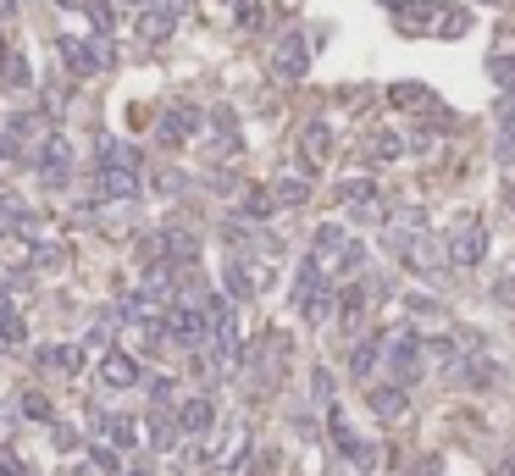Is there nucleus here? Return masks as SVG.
<instances>
[{
    "instance_id": "nucleus-32",
    "label": "nucleus",
    "mask_w": 515,
    "mask_h": 476,
    "mask_svg": "<svg viewBox=\"0 0 515 476\" xmlns=\"http://www.w3.org/2000/svg\"><path fill=\"white\" fill-rule=\"evenodd\" d=\"M466 28H471V12H460V6H455V12H438V28H432V34H449V39H460Z\"/></svg>"
},
{
    "instance_id": "nucleus-13",
    "label": "nucleus",
    "mask_w": 515,
    "mask_h": 476,
    "mask_svg": "<svg viewBox=\"0 0 515 476\" xmlns=\"http://www.w3.org/2000/svg\"><path fill=\"white\" fill-rule=\"evenodd\" d=\"M438 12H444V0H399L394 23L405 34H427V28H438Z\"/></svg>"
},
{
    "instance_id": "nucleus-38",
    "label": "nucleus",
    "mask_w": 515,
    "mask_h": 476,
    "mask_svg": "<svg viewBox=\"0 0 515 476\" xmlns=\"http://www.w3.org/2000/svg\"><path fill=\"white\" fill-rule=\"evenodd\" d=\"M150 399H156V405H172V377H156V382H150Z\"/></svg>"
},
{
    "instance_id": "nucleus-11",
    "label": "nucleus",
    "mask_w": 515,
    "mask_h": 476,
    "mask_svg": "<svg viewBox=\"0 0 515 476\" xmlns=\"http://www.w3.org/2000/svg\"><path fill=\"white\" fill-rule=\"evenodd\" d=\"M139 377H144V366L128 349H106V355H100V388L122 393V388H139Z\"/></svg>"
},
{
    "instance_id": "nucleus-12",
    "label": "nucleus",
    "mask_w": 515,
    "mask_h": 476,
    "mask_svg": "<svg viewBox=\"0 0 515 476\" xmlns=\"http://www.w3.org/2000/svg\"><path fill=\"white\" fill-rule=\"evenodd\" d=\"M327 432H333V443H338V454H344L349 465H355V471H366V465L377 460V449L366 438H355V432H349V421L338 416V410H327Z\"/></svg>"
},
{
    "instance_id": "nucleus-20",
    "label": "nucleus",
    "mask_w": 515,
    "mask_h": 476,
    "mask_svg": "<svg viewBox=\"0 0 515 476\" xmlns=\"http://www.w3.org/2000/svg\"><path fill=\"white\" fill-rule=\"evenodd\" d=\"M388 106H394V111H427L432 89L427 84H394V89H388Z\"/></svg>"
},
{
    "instance_id": "nucleus-17",
    "label": "nucleus",
    "mask_w": 515,
    "mask_h": 476,
    "mask_svg": "<svg viewBox=\"0 0 515 476\" xmlns=\"http://www.w3.org/2000/svg\"><path fill=\"white\" fill-rule=\"evenodd\" d=\"M377 360H383V333H366L355 349H349V371H355V377H372Z\"/></svg>"
},
{
    "instance_id": "nucleus-16",
    "label": "nucleus",
    "mask_w": 515,
    "mask_h": 476,
    "mask_svg": "<svg viewBox=\"0 0 515 476\" xmlns=\"http://www.w3.org/2000/svg\"><path fill=\"white\" fill-rule=\"evenodd\" d=\"M200 128H205V117H200V106H189V100L167 106V117H161V139H194Z\"/></svg>"
},
{
    "instance_id": "nucleus-34",
    "label": "nucleus",
    "mask_w": 515,
    "mask_h": 476,
    "mask_svg": "<svg viewBox=\"0 0 515 476\" xmlns=\"http://www.w3.org/2000/svg\"><path fill=\"white\" fill-rule=\"evenodd\" d=\"M150 438H156V449H172V443H178V432H172L167 416H156V421H150Z\"/></svg>"
},
{
    "instance_id": "nucleus-37",
    "label": "nucleus",
    "mask_w": 515,
    "mask_h": 476,
    "mask_svg": "<svg viewBox=\"0 0 515 476\" xmlns=\"http://www.w3.org/2000/svg\"><path fill=\"white\" fill-rule=\"evenodd\" d=\"M0 476H28V471H23V460H17L12 449H0Z\"/></svg>"
},
{
    "instance_id": "nucleus-3",
    "label": "nucleus",
    "mask_w": 515,
    "mask_h": 476,
    "mask_svg": "<svg viewBox=\"0 0 515 476\" xmlns=\"http://www.w3.org/2000/svg\"><path fill=\"white\" fill-rule=\"evenodd\" d=\"M311 261L322 266V272H360L366 250H360V238H349L338 222H322L311 233Z\"/></svg>"
},
{
    "instance_id": "nucleus-35",
    "label": "nucleus",
    "mask_w": 515,
    "mask_h": 476,
    "mask_svg": "<svg viewBox=\"0 0 515 476\" xmlns=\"http://www.w3.org/2000/svg\"><path fill=\"white\" fill-rule=\"evenodd\" d=\"M89 460H95V465H100V471H106V476L117 471V454H111L106 443H89Z\"/></svg>"
},
{
    "instance_id": "nucleus-6",
    "label": "nucleus",
    "mask_w": 515,
    "mask_h": 476,
    "mask_svg": "<svg viewBox=\"0 0 515 476\" xmlns=\"http://www.w3.org/2000/svg\"><path fill=\"white\" fill-rule=\"evenodd\" d=\"M444 255H449V266H482V255H488V222L482 216H460L455 222V233L444 238Z\"/></svg>"
},
{
    "instance_id": "nucleus-5",
    "label": "nucleus",
    "mask_w": 515,
    "mask_h": 476,
    "mask_svg": "<svg viewBox=\"0 0 515 476\" xmlns=\"http://www.w3.org/2000/svg\"><path fill=\"white\" fill-rule=\"evenodd\" d=\"M161 333H167V344H178V349H205V338H211V322H205L200 305L178 299V305H167V316H161Z\"/></svg>"
},
{
    "instance_id": "nucleus-43",
    "label": "nucleus",
    "mask_w": 515,
    "mask_h": 476,
    "mask_svg": "<svg viewBox=\"0 0 515 476\" xmlns=\"http://www.w3.org/2000/svg\"><path fill=\"white\" fill-rule=\"evenodd\" d=\"M133 476H150V471H144V465H133Z\"/></svg>"
},
{
    "instance_id": "nucleus-30",
    "label": "nucleus",
    "mask_w": 515,
    "mask_h": 476,
    "mask_svg": "<svg viewBox=\"0 0 515 476\" xmlns=\"http://www.w3.org/2000/svg\"><path fill=\"white\" fill-rule=\"evenodd\" d=\"M272 211H277L272 189H244V216H250V222H266Z\"/></svg>"
},
{
    "instance_id": "nucleus-29",
    "label": "nucleus",
    "mask_w": 515,
    "mask_h": 476,
    "mask_svg": "<svg viewBox=\"0 0 515 476\" xmlns=\"http://www.w3.org/2000/svg\"><path fill=\"white\" fill-rule=\"evenodd\" d=\"M338 200H344V205H366V200H377V183L372 178H344V183H338Z\"/></svg>"
},
{
    "instance_id": "nucleus-27",
    "label": "nucleus",
    "mask_w": 515,
    "mask_h": 476,
    "mask_svg": "<svg viewBox=\"0 0 515 476\" xmlns=\"http://www.w3.org/2000/svg\"><path fill=\"white\" fill-rule=\"evenodd\" d=\"M360 310H366V283H349V288H338V316H344L349 327L360 322Z\"/></svg>"
},
{
    "instance_id": "nucleus-36",
    "label": "nucleus",
    "mask_w": 515,
    "mask_h": 476,
    "mask_svg": "<svg viewBox=\"0 0 515 476\" xmlns=\"http://www.w3.org/2000/svg\"><path fill=\"white\" fill-rule=\"evenodd\" d=\"M261 23V0H239V28H255Z\"/></svg>"
},
{
    "instance_id": "nucleus-2",
    "label": "nucleus",
    "mask_w": 515,
    "mask_h": 476,
    "mask_svg": "<svg viewBox=\"0 0 515 476\" xmlns=\"http://www.w3.org/2000/svg\"><path fill=\"white\" fill-rule=\"evenodd\" d=\"M383 366H388V382H399V388H416L427 377V349H421V338L410 327L383 333Z\"/></svg>"
},
{
    "instance_id": "nucleus-4",
    "label": "nucleus",
    "mask_w": 515,
    "mask_h": 476,
    "mask_svg": "<svg viewBox=\"0 0 515 476\" xmlns=\"http://www.w3.org/2000/svg\"><path fill=\"white\" fill-rule=\"evenodd\" d=\"M294 310H300L305 322H327L333 316V283H327V272L305 255L300 272H294Z\"/></svg>"
},
{
    "instance_id": "nucleus-22",
    "label": "nucleus",
    "mask_w": 515,
    "mask_h": 476,
    "mask_svg": "<svg viewBox=\"0 0 515 476\" xmlns=\"http://www.w3.org/2000/svg\"><path fill=\"white\" fill-rule=\"evenodd\" d=\"M28 344V327H23V316H17L6 299H0V349H23Z\"/></svg>"
},
{
    "instance_id": "nucleus-15",
    "label": "nucleus",
    "mask_w": 515,
    "mask_h": 476,
    "mask_svg": "<svg viewBox=\"0 0 515 476\" xmlns=\"http://www.w3.org/2000/svg\"><path fill=\"white\" fill-rule=\"evenodd\" d=\"M211 427H216V405L205 399V393H194V399H183V405H178V432H189V438H205Z\"/></svg>"
},
{
    "instance_id": "nucleus-39",
    "label": "nucleus",
    "mask_w": 515,
    "mask_h": 476,
    "mask_svg": "<svg viewBox=\"0 0 515 476\" xmlns=\"http://www.w3.org/2000/svg\"><path fill=\"white\" fill-rule=\"evenodd\" d=\"M504 155H515V106L504 111Z\"/></svg>"
},
{
    "instance_id": "nucleus-8",
    "label": "nucleus",
    "mask_w": 515,
    "mask_h": 476,
    "mask_svg": "<svg viewBox=\"0 0 515 476\" xmlns=\"http://www.w3.org/2000/svg\"><path fill=\"white\" fill-rule=\"evenodd\" d=\"M272 72L283 78V84H300L305 72H311V34H305V28H288V34L277 39V50H272Z\"/></svg>"
},
{
    "instance_id": "nucleus-40",
    "label": "nucleus",
    "mask_w": 515,
    "mask_h": 476,
    "mask_svg": "<svg viewBox=\"0 0 515 476\" xmlns=\"http://www.w3.org/2000/svg\"><path fill=\"white\" fill-rule=\"evenodd\" d=\"M499 305H515V277H504V283H499Z\"/></svg>"
},
{
    "instance_id": "nucleus-44",
    "label": "nucleus",
    "mask_w": 515,
    "mask_h": 476,
    "mask_svg": "<svg viewBox=\"0 0 515 476\" xmlns=\"http://www.w3.org/2000/svg\"><path fill=\"white\" fill-rule=\"evenodd\" d=\"M421 476H438V465H427V471H421Z\"/></svg>"
},
{
    "instance_id": "nucleus-28",
    "label": "nucleus",
    "mask_w": 515,
    "mask_h": 476,
    "mask_svg": "<svg viewBox=\"0 0 515 476\" xmlns=\"http://www.w3.org/2000/svg\"><path fill=\"white\" fill-rule=\"evenodd\" d=\"M100 427H106V438L117 443V449H133V443H139V427H133L128 416H100Z\"/></svg>"
},
{
    "instance_id": "nucleus-26",
    "label": "nucleus",
    "mask_w": 515,
    "mask_h": 476,
    "mask_svg": "<svg viewBox=\"0 0 515 476\" xmlns=\"http://www.w3.org/2000/svg\"><path fill=\"white\" fill-rule=\"evenodd\" d=\"M100 161H117V167H144V155L128 139H100Z\"/></svg>"
},
{
    "instance_id": "nucleus-14",
    "label": "nucleus",
    "mask_w": 515,
    "mask_h": 476,
    "mask_svg": "<svg viewBox=\"0 0 515 476\" xmlns=\"http://www.w3.org/2000/svg\"><path fill=\"white\" fill-rule=\"evenodd\" d=\"M366 405H372V416L399 421L410 410V388H399V382H377V388H366Z\"/></svg>"
},
{
    "instance_id": "nucleus-19",
    "label": "nucleus",
    "mask_w": 515,
    "mask_h": 476,
    "mask_svg": "<svg viewBox=\"0 0 515 476\" xmlns=\"http://www.w3.org/2000/svg\"><path fill=\"white\" fill-rule=\"evenodd\" d=\"M0 84H6V89H28V84H34L23 50H0Z\"/></svg>"
},
{
    "instance_id": "nucleus-9",
    "label": "nucleus",
    "mask_w": 515,
    "mask_h": 476,
    "mask_svg": "<svg viewBox=\"0 0 515 476\" xmlns=\"http://www.w3.org/2000/svg\"><path fill=\"white\" fill-rule=\"evenodd\" d=\"M139 167H117V161H95V194L100 200H139Z\"/></svg>"
},
{
    "instance_id": "nucleus-41",
    "label": "nucleus",
    "mask_w": 515,
    "mask_h": 476,
    "mask_svg": "<svg viewBox=\"0 0 515 476\" xmlns=\"http://www.w3.org/2000/svg\"><path fill=\"white\" fill-rule=\"evenodd\" d=\"M17 12V0H0V17H12Z\"/></svg>"
},
{
    "instance_id": "nucleus-31",
    "label": "nucleus",
    "mask_w": 515,
    "mask_h": 476,
    "mask_svg": "<svg viewBox=\"0 0 515 476\" xmlns=\"http://www.w3.org/2000/svg\"><path fill=\"white\" fill-rule=\"evenodd\" d=\"M399 155H405V139H399V133H377V139H372V161H377V167H388V161H399Z\"/></svg>"
},
{
    "instance_id": "nucleus-21",
    "label": "nucleus",
    "mask_w": 515,
    "mask_h": 476,
    "mask_svg": "<svg viewBox=\"0 0 515 476\" xmlns=\"http://www.w3.org/2000/svg\"><path fill=\"white\" fill-rule=\"evenodd\" d=\"M300 150H305V167L327 161V150H333V133H327V122H311V128L300 133Z\"/></svg>"
},
{
    "instance_id": "nucleus-18",
    "label": "nucleus",
    "mask_w": 515,
    "mask_h": 476,
    "mask_svg": "<svg viewBox=\"0 0 515 476\" xmlns=\"http://www.w3.org/2000/svg\"><path fill=\"white\" fill-rule=\"evenodd\" d=\"M222 283H228V299H255V266L250 261H228L222 266Z\"/></svg>"
},
{
    "instance_id": "nucleus-10",
    "label": "nucleus",
    "mask_w": 515,
    "mask_h": 476,
    "mask_svg": "<svg viewBox=\"0 0 515 476\" xmlns=\"http://www.w3.org/2000/svg\"><path fill=\"white\" fill-rule=\"evenodd\" d=\"M178 17H183V0H150L139 12V39L144 45H161V39H172V28H178Z\"/></svg>"
},
{
    "instance_id": "nucleus-33",
    "label": "nucleus",
    "mask_w": 515,
    "mask_h": 476,
    "mask_svg": "<svg viewBox=\"0 0 515 476\" xmlns=\"http://www.w3.org/2000/svg\"><path fill=\"white\" fill-rule=\"evenodd\" d=\"M23 416L28 421H50V399L45 393H23Z\"/></svg>"
},
{
    "instance_id": "nucleus-1",
    "label": "nucleus",
    "mask_w": 515,
    "mask_h": 476,
    "mask_svg": "<svg viewBox=\"0 0 515 476\" xmlns=\"http://www.w3.org/2000/svg\"><path fill=\"white\" fill-rule=\"evenodd\" d=\"M388 250H394V261L399 266H410V272H421V277H432V272H444V238H432L427 233V216L421 211H405L394 222V233H388Z\"/></svg>"
},
{
    "instance_id": "nucleus-23",
    "label": "nucleus",
    "mask_w": 515,
    "mask_h": 476,
    "mask_svg": "<svg viewBox=\"0 0 515 476\" xmlns=\"http://www.w3.org/2000/svg\"><path fill=\"white\" fill-rule=\"evenodd\" d=\"M39 366H56V371H84V344H56L39 355Z\"/></svg>"
},
{
    "instance_id": "nucleus-7",
    "label": "nucleus",
    "mask_w": 515,
    "mask_h": 476,
    "mask_svg": "<svg viewBox=\"0 0 515 476\" xmlns=\"http://www.w3.org/2000/svg\"><path fill=\"white\" fill-rule=\"evenodd\" d=\"M34 172H39L45 189H61V183L72 178V139H67V133H45V139H39Z\"/></svg>"
},
{
    "instance_id": "nucleus-42",
    "label": "nucleus",
    "mask_w": 515,
    "mask_h": 476,
    "mask_svg": "<svg viewBox=\"0 0 515 476\" xmlns=\"http://www.w3.org/2000/svg\"><path fill=\"white\" fill-rule=\"evenodd\" d=\"M504 476H515V454H510V460H504Z\"/></svg>"
},
{
    "instance_id": "nucleus-25",
    "label": "nucleus",
    "mask_w": 515,
    "mask_h": 476,
    "mask_svg": "<svg viewBox=\"0 0 515 476\" xmlns=\"http://www.w3.org/2000/svg\"><path fill=\"white\" fill-rule=\"evenodd\" d=\"M272 200L277 205H305V200H311V178H277L272 183Z\"/></svg>"
},
{
    "instance_id": "nucleus-24",
    "label": "nucleus",
    "mask_w": 515,
    "mask_h": 476,
    "mask_svg": "<svg viewBox=\"0 0 515 476\" xmlns=\"http://www.w3.org/2000/svg\"><path fill=\"white\" fill-rule=\"evenodd\" d=\"M488 78L510 95V89H515V50H493V56H488Z\"/></svg>"
}]
</instances>
